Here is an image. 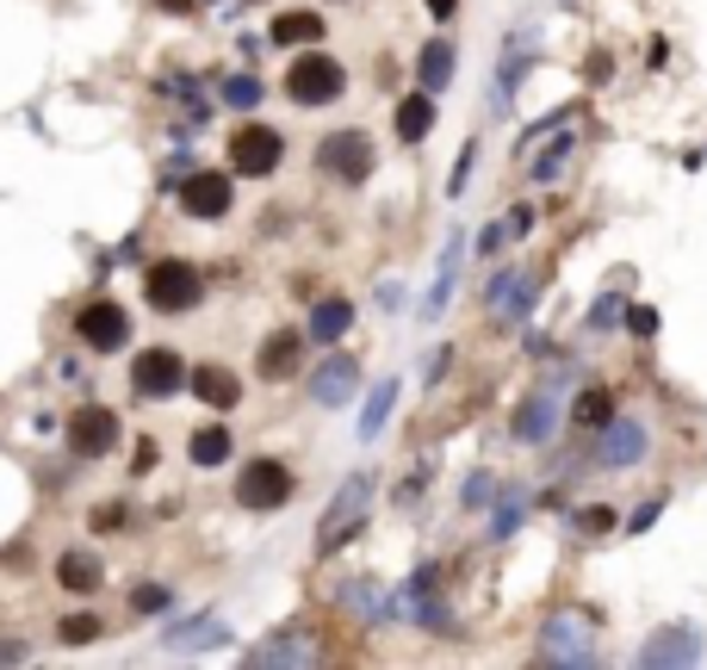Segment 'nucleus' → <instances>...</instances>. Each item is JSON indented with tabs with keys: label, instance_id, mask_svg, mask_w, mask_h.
Here are the masks:
<instances>
[{
	"label": "nucleus",
	"instance_id": "30",
	"mask_svg": "<svg viewBox=\"0 0 707 670\" xmlns=\"http://www.w3.org/2000/svg\"><path fill=\"white\" fill-rule=\"evenodd\" d=\"M62 639H69V646H94L99 621H94V614H69V621H62Z\"/></svg>",
	"mask_w": 707,
	"mask_h": 670
},
{
	"label": "nucleus",
	"instance_id": "14",
	"mask_svg": "<svg viewBox=\"0 0 707 670\" xmlns=\"http://www.w3.org/2000/svg\"><path fill=\"white\" fill-rule=\"evenodd\" d=\"M540 658H565V665H590V639H584V627H577L572 614H553L546 621V633H540Z\"/></svg>",
	"mask_w": 707,
	"mask_h": 670
},
{
	"label": "nucleus",
	"instance_id": "29",
	"mask_svg": "<svg viewBox=\"0 0 707 670\" xmlns=\"http://www.w3.org/2000/svg\"><path fill=\"white\" fill-rule=\"evenodd\" d=\"M491 497H497V479H491V472H472V479H466V491H459V503H466V509H484Z\"/></svg>",
	"mask_w": 707,
	"mask_h": 670
},
{
	"label": "nucleus",
	"instance_id": "5",
	"mask_svg": "<svg viewBox=\"0 0 707 670\" xmlns=\"http://www.w3.org/2000/svg\"><path fill=\"white\" fill-rule=\"evenodd\" d=\"M317 168L335 174L342 187H361L366 174H373V143H366V131H335V137H323Z\"/></svg>",
	"mask_w": 707,
	"mask_h": 670
},
{
	"label": "nucleus",
	"instance_id": "28",
	"mask_svg": "<svg viewBox=\"0 0 707 670\" xmlns=\"http://www.w3.org/2000/svg\"><path fill=\"white\" fill-rule=\"evenodd\" d=\"M521 516H528V497H521V491H503V497H497V516H491V534L509 540V534L521 528Z\"/></svg>",
	"mask_w": 707,
	"mask_h": 670
},
{
	"label": "nucleus",
	"instance_id": "33",
	"mask_svg": "<svg viewBox=\"0 0 707 670\" xmlns=\"http://www.w3.org/2000/svg\"><path fill=\"white\" fill-rule=\"evenodd\" d=\"M627 329L639 336V342H651V336H658V310H651V305H633V310H627Z\"/></svg>",
	"mask_w": 707,
	"mask_h": 670
},
{
	"label": "nucleus",
	"instance_id": "23",
	"mask_svg": "<svg viewBox=\"0 0 707 670\" xmlns=\"http://www.w3.org/2000/svg\"><path fill=\"white\" fill-rule=\"evenodd\" d=\"M639 658H646V665H695V658H702V639H695L688 627H676L670 639H651Z\"/></svg>",
	"mask_w": 707,
	"mask_h": 670
},
{
	"label": "nucleus",
	"instance_id": "31",
	"mask_svg": "<svg viewBox=\"0 0 707 670\" xmlns=\"http://www.w3.org/2000/svg\"><path fill=\"white\" fill-rule=\"evenodd\" d=\"M565 155H572V131H565V137H558V143H553V150H546V155H540V162H534V180H553V174L565 168Z\"/></svg>",
	"mask_w": 707,
	"mask_h": 670
},
{
	"label": "nucleus",
	"instance_id": "8",
	"mask_svg": "<svg viewBox=\"0 0 707 670\" xmlns=\"http://www.w3.org/2000/svg\"><path fill=\"white\" fill-rule=\"evenodd\" d=\"M75 336L94 348V354H113V348H125V336H131V317H125L113 298H94V305H81Z\"/></svg>",
	"mask_w": 707,
	"mask_h": 670
},
{
	"label": "nucleus",
	"instance_id": "18",
	"mask_svg": "<svg viewBox=\"0 0 707 670\" xmlns=\"http://www.w3.org/2000/svg\"><path fill=\"white\" fill-rule=\"evenodd\" d=\"M534 32H521V44H509L503 50V62H497V106H509V94H516L521 81H528V69H534Z\"/></svg>",
	"mask_w": 707,
	"mask_h": 670
},
{
	"label": "nucleus",
	"instance_id": "16",
	"mask_svg": "<svg viewBox=\"0 0 707 670\" xmlns=\"http://www.w3.org/2000/svg\"><path fill=\"white\" fill-rule=\"evenodd\" d=\"M187 385H192V398H205L211 410H229V403H243V379H236L229 366H192Z\"/></svg>",
	"mask_w": 707,
	"mask_h": 670
},
{
	"label": "nucleus",
	"instance_id": "11",
	"mask_svg": "<svg viewBox=\"0 0 707 670\" xmlns=\"http://www.w3.org/2000/svg\"><path fill=\"white\" fill-rule=\"evenodd\" d=\"M553 422H558V398H553V391H534V398H521V403H516V416H509V435L528 440V447H540V440L553 435Z\"/></svg>",
	"mask_w": 707,
	"mask_h": 670
},
{
	"label": "nucleus",
	"instance_id": "26",
	"mask_svg": "<svg viewBox=\"0 0 707 670\" xmlns=\"http://www.w3.org/2000/svg\"><path fill=\"white\" fill-rule=\"evenodd\" d=\"M187 460H192V466H224V460H229V428H224V422H211V428H192Z\"/></svg>",
	"mask_w": 707,
	"mask_h": 670
},
{
	"label": "nucleus",
	"instance_id": "32",
	"mask_svg": "<svg viewBox=\"0 0 707 670\" xmlns=\"http://www.w3.org/2000/svg\"><path fill=\"white\" fill-rule=\"evenodd\" d=\"M224 99H229V106H243V113H249L255 99H261V81H255V75H236V81L224 87Z\"/></svg>",
	"mask_w": 707,
	"mask_h": 670
},
{
	"label": "nucleus",
	"instance_id": "21",
	"mask_svg": "<svg viewBox=\"0 0 707 670\" xmlns=\"http://www.w3.org/2000/svg\"><path fill=\"white\" fill-rule=\"evenodd\" d=\"M572 422L577 428H602V422H614V385H584L572 398Z\"/></svg>",
	"mask_w": 707,
	"mask_h": 670
},
{
	"label": "nucleus",
	"instance_id": "27",
	"mask_svg": "<svg viewBox=\"0 0 707 670\" xmlns=\"http://www.w3.org/2000/svg\"><path fill=\"white\" fill-rule=\"evenodd\" d=\"M391 403H398V379H385V385H373V398H366V410H361V435L373 440L391 422Z\"/></svg>",
	"mask_w": 707,
	"mask_h": 670
},
{
	"label": "nucleus",
	"instance_id": "3",
	"mask_svg": "<svg viewBox=\"0 0 707 670\" xmlns=\"http://www.w3.org/2000/svg\"><path fill=\"white\" fill-rule=\"evenodd\" d=\"M199 273L187 268V261H155L150 273H143V298H150L155 310H168V317H180V310L199 305Z\"/></svg>",
	"mask_w": 707,
	"mask_h": 670
},
{
	"label": "nucleus",
	"instance_id": "4",
	"mask_svg": "<svg viewBox=\"0 0 707 670\" xmlns=\"http://www.w3.org/2000/svg\"><path fill=\"white\" fill-rule=\"evenodd\" d=\"M280 155H286V137L273 131V125H243V131L229 137V168L261 180V174L280 168Z\"/></svg>",
	"mask_w": 707,
	"mask_h": 670
},
{
	"label": "nucleus",
	"instance_id": "7",
	"mask_svg": "<svg viewBox=\"0 0 707 670\" xmlns=\"http://www.w3.org/2000/svg\"><path fill=\"white\" fill-rule=\"evenodd\" d=\"M131 385H137V398H174L187 385V361L174 348H143L131 361Z\"/></svg>",
	"mask_w": 707,
	"mask_h": 670
},
{
	"label": "nucleus",
	"instance_id": "13",
	"mask_svg": "<svg viewBox=\"0 0 707 670\" xmlns=\"http://www.w3.org/2000/svg\"><path fill=\"white\" fill-rule=\"evenodd\" d=\"M229 199H236V192H229V174H192L187 187H180V205L192 211V218H224L229 211Z\"/></svg>",
	"mask_w": 707,
	"mask_h": 670
},
{
	"label": "nucleus",
	"instance_id": "19",
	"mask_svg": "<svg viewBox=\"0 0 707 670\" xmlns=\"http://www.w3.org/2000/svg\"><path fill=\"white\" fill-rule=\"evenodd\" d=\"M447 81H453V44L428 38V44H422V57H416V87H422V94H440Z\"/></svg>",
	"mask_w": 707,
	"mask_h": 670
},
{
	"label": "nucleus",
	"instance_id": "22",
	"mask_svg": "<svg viewBox=\"0 0 707 670\" xmlns=\"http://www.w3.org/2000/svg\"><path fill=\"white\" fill-rule=\"evenodd\" d=\"M428 131H435V94L398 99V137H403V143H422Z\"/></svg>",
	"mask_w": 707,
	"mask_h": 670
},
{
	"label": "nucleus",
	"instance_id": "17",
	"mask_svg": "<svg viewBox=\"0 0 707 670\" xmlns=\"http://www.w3.org/2000/svg\"><path fill=\"white\" fill-rule=\"evenodd\" d=\"M534 305V280L528 273H497V286H491V317L509 324V317H528Z\"/></svg>",
	"mask_w": 707,
	"mask_h": 670
},
{
	"label": "nucleus",
	"instance_id": "38",
	"mask_svg": "<svg viewBox=\"0 0 707 670\" xmlns=\"http://www.w3.org/2000/svg\"><path fill=\"white\" fill-rule=\"evenodd\" d=\"M422 7H428L435 20H453V13H459V0H422Z\"/></svg>",
	"mask_w": 707,
	"mask_h": 670
},
{
	"label": "nucleus",
	"instance_id": "10",
	"mask_svg": "<svg viewBox=\"0 0 707 670\" xmlns=\"http://www.w3.org/2000/svg\"><path fill=\"white\" fill-rule=\"evenodd\" d=\"M596 435H602V447H596V460L602 466H639L646 460V428H639V422H602V428H596Z\"/></svg>",
	"mask_w": 707,
	"mask_h": 670
},
{
	"label": "nucleus",
	"instance_id": "15",
	"mask_svg": "<svg viewBox=\"0 0 707 670\" xmlns=\"http://www.w3.org/2000/svg\"><path fill=\"white\" fill-rule=\"evenodd\" d=\"M298 361H305V336H292V329H273L268 342H261V354H255L261 379H292Z\"/></svg>",
	"mask_w": 707,
	"mask_h": 670
},
{
	"label": "nucleus",
	"instance_id": "36",
	"mask_svg": "<svg viewBox=\"0 0 707 670\" xmlns=\"http://www.w3.org/2000/svg\"><path fill=\"white\" fill-rule=\"evenodd\" d=\"M162 602H168V590H137V596H131V609H137V614H155Z\"/></svg>",
	"mask_w": 707,
	"mask_h": 670
},
{
	"label": "nucleus",
	"instance_id": "1",
	"mask_svg": "<svg viewBox=\"0 0 707 670\" xmlns=\"http://www.w3.org/2000/svg\"><path fill=\"white\" fill-rule=\"evenodd\" d=\"M366 509H373V472H354V479L335 491V503H329V516L317 521V553H335L342 540H354L361 534V521H366Z\"/></svg>",
	"mask_w": 707,
	"mask_h": 670
},
{
	"label": "nucleus",
	"instance_id": "35",
	"mask_svg": "<svg viewBox=\"0 0 707 670\" xmlns=\"http://www.w3.org/2000/svg\"><path fill=\"white\" fill-rule=\"evenodd\" d=\"M472 155H479V150H472V143L459 150V162H453V187H447V192H466V174H472Z\"/></svg>",
	"mask_w": 707,
	"mask_h": 670
},
{
	"label": "nucleus",
	"instance_id": "12",
	"mask_svg": "<svg viewBox=\"0 0 707 670\" xmlns=\"http://www.w3.org/2000/svg\"><path fill=\"white\" fill-rule=\"evenodd\" d=\"M354 385H361V361L354 354H329L317 366V379H310V398L317 403H347L354 398Z\"/></svg>",
	"mask_w": 707,
	"mask_h": 670
},
{
	"label": "nucleus",
	"instance_id": "2",
	"mask_svg": "<svg viewBox=\"0 0 707 670\" xmlns=\"http://www.w3.org/2000/svg\"><path fill=\"white\" fill-rule=\"evenodd\" d=\"M347 75H342V62L323 57V50H305V57L286 69V99L292 106H329V99H342Z\"/></svg>",
	"mask_w": 707,
	"mask_h": 670
},
{
	"label": "nucleus",
	"instance_id": "25",
	"mask_svg": "<svg viewBox=\"0 0 707 670\" xmlns=\"http://www.w3.org/2000/svg\"><path fill=\"white\" fill-rule=\"evenodd\" d=\"M268 38H273V44H286V50H305V44L323 38V20H317V13H280Z\"/></svg>",
	"mask_w": 707,
	"mask_h": 670
},
{
	"label": "nucleus",
	"instance_id": "34",
	"mask_svg": "<svg viewBox=\"0 0 707 670\" xmlns=\"http://www.w3.org/2000/svg\"><path fill=\"white\" fill-rule=\"evenodd\" d=\"M577 528H584V534H609V528H614V509H584V516H577Z\"/></svg>",
	"mask_w": 707,
	"mask_h": 670
},
{
	"label": "nucleus",
	"instance_id": "37",
	"mask_svg": "<svg viewBox=\"0 0 707 670\" xmlns=\"http://www.w3.org/2000/svg\"><path fill=\"white\" fill-rule=\"evenodd\" d=\"M614 317H621V298H602V305L590 310V324H596V329H602V324H614Z\"/></svg>",
	"mask_w": 707,
	"mask_h": 670
},
{
	"label": "nucleus",
	"instance_id": "9",
	"mask_svg": "<svg viewBox=\"0 0 707 670\" xmlns=\"http://www.w3.org/2000/svg\"><path fill=\"white\" fill-rule=\"evenodd\" d=\"M69 447H75L81 460L113 454V447H118V416L106 410V403H87V410H75V416H69Z\"/></svg>",
	"mask_w": 707,
	"mask_h": 670
},
{
	"label": "nucleus",
	"instance_id": "20",
	"mask_svg": "<svg viewBox=\"0 0 707 670\" xmlns=\"http://www.w3.org/2000/svg\"><path fill=\"white\" fill-rule=\"evenodd\" d=\"M347 324H354V305L347 298H317V310H310V342H342Z\"/></svg>",
	"mask_w": 707,
	"mask_h": 670
},
{
	"label": "nucleus",
	"instance_id": "6",
	"mask_svg": "<svg viewBox=\"0 0 707 670\" xmlns=\"http://www.w3.org/2000/svg\"><path fill=\"white\" fill-rule=\"evenodd\" d=\"M236 503H243V509H280V503H292V466L249 460L243 479H236Z\"/></svg>",
	"mask_w": 707,
	"mask_h": 670
},
{
	"label": "nucleus",
	"instance_id": "24",
	"mask_svg": "<svg viewBox=\"0 0 707 670\" xmlns=\"http://www.w3.org/2000/svg\"><path fill=\"white\" fill-rule=\"evenodd\" d=\"M57 584H62V590H75V596L99 590V559L81 553V546H75V553H62L57 559Z\"/></svg>",
	"mask_w": 707,
	"mask_h": 670
}]
</instances>
